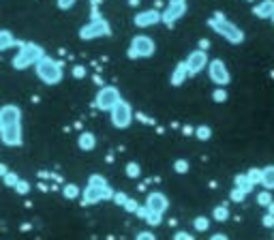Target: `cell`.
<instances>
[{
    "label": "cell",
    "mask_w": 274,
    "mask_h": 240,
    "mask_svg": "<svg viewBox=\"0 0 274 240\" xmlns=\"http://www.w3.org/2000/svg\"><path fill=\"white\" fill-rule=\"evenodd\" d=\"M212 219H214V221H219V223H225V221L229 219V208L225 206V204L214 206V208H212Z\"/></svg>",
    "instance_id": "cell-21"
},
{
    "label": "cell",
    "mask_w": 274,
    "mask_h": 240,
    "mask_svg": "<svg viewBox=\"0 0 274 240\" xmlns=\"http://www.w3.org/2000/svg\"><path fill=\"white\" fill-rule=\"evenodd\" d=\"M206 71H208V77H210V82L214 86H227L231 82V71L227 69L225 60H221V58H214L208 62Z\"/></svg>",
    "instance_id": "cell-11"
},
{
    "label": "cell",
    "mask_w": 274,
    "mask_h": 240,
    "mask_svg": "<svg viewBox=\"0 0 274 240\" xmlns=\"http://www.w3.org/2000/svg\"><path fill=\"white\" fill-rule=\"evenodd\" d=\"M259 185L263 189H268V191H274V163L261 167V180H259Z\"/></svg>",
    "instance_id": "cell-19"
},
{
    "label": "cell",
    "mask_w": 274,
    "mask_h": 240,
    "mask_svg": "<svg viewBox=\"0 0 274 240\" xmlns=\"http://www.w3.org/2000/svg\"><path fill=\"white\" fill-rule=\"evenodd\" d=\"M18 180H20V176L18 174H15V172H7L5 176H3V182H5V185L7 187H15V185H18Z\"/></svg>",
    "instance_id": "cell-33"
},
{
    "label": "cell",
    "mask_w": 274,
    "mask_h": 240,
    "mask_svg": "<svg viewBox=\"0 0 274 240\" xmlns=\"http://www.w3.org/2000/svg\"><path fill=\"white\" fill-rule=\"evenodd\" d=\"M82 199L84 204H99V202H105V199L114 197V189L109 187V182L105 180V176L101 174H90L88 176V182L86 187L82 189Z\"/></svg>",
    "instance_id": "cell-2"
},
{
    "label": "cell",
    "mask_w": 274,
    "mask_h": 240,
    "mask_svg": "<svg viewBox=\"0 0 274 240\" xmlns=\"http://www.w3.org/2000/svg\"><path fill=\"white\" fill-rule=\"evenodd\" d=\"M244 174L248 176V180H251L255 187L259 185V180H261V167H251V170H248V172H244Z\"/></svg>",
    "instance_id": "cell-29"
},
{
    "label": "cell",
    "mask_w": 274,
    "mask_h": 240,
    "mask_svg": "<svg viewBox=\"0 0 274 240\" xmlns=\"http://www.w3.org/2000/svg\"><path fill=\"white\" fill-rule=\"evenodd\" d=\"M13 191H15V193H20V195H28L30 193V182H26V180H18V185H15L13 187Z\"/></svg>",
    "instance_id": "cell-31"
},
{
    "label": "cell",
    "mask_w": 274,
    "mask_h": 240,
    "mask_svg": "<svg viewBox=\"0 0 274 240\" xmlns=\"http://www.w3.org/2000/svg\"><path fill=\"white\" fill-rule=\"evenodd\" d=\"M274 199V195H272V191H268V189H263V191H259V193H257V204L259 206H268L270 202Z\"/></svg>",
    "instance_id": "cell-26"
},
{
    "label": "cell",
    "mask_w": 274,
    "mask_h": 240,
    "mask_svg": "<svg viewBox=\"0 0 274 240\" xmlns=\"http://www.w3.org/2000/svg\"><path fill=\"white\" fill-rule=\"evenodd\" d=\"M109 120H111V125L116 127V129H128V127L133 125V118H135V114H133V105L128 101H118L114 107H111L109 111Z\"/></svg>",
    "instance_id": "cell-8"
},
{
    "label": "cell",
    "mask_w": 274,
    "mask_h": 240,
    "mask_svg": "<svg viewBox=\"0 0 274 240\" xmlns=\"http://www.w3.org/2000/svg\"><path fill=\"white\" fill-rule=\"evenodd\" d=\"M172 240H195V236H193L191 231H184V229H180V231H176Z\"/></svg>",
    "instance_id": "cell-36"
},
{
    "label": "cell",
    "mask_w": 274,
    "mask_h": 240,
    "mask_svg": "<svg viewBox=\"0 0 274 240\" xmlns=\"http://www.w3.org/2000/svg\"><path fill=\"white\" fill-rule=\"evenodd\" d=\"M193 227H195L197 231H208V227H210V219L208 217H195L193 219Z\"/></svg>",
    "instance_id": "cell-27"
},
{
    "label": "cell",
    "mask_w": 274,
    "mask_h": 240,
    "mask_svg": "<svg viewBox=\"0 0 274 240\" xmlns=\"http://www.w3.org/2000/svg\"><path fill=\"white\" fill-rule=\"evenodd\" d=\"M77 0H56V7H58L60 11H69V9H73Z\"/></svg>",
    "instance_id": "cell-35"
},
{
    "label": "cell",
    "mask_w": 274,
    "mask_h": 240,
    "mask_svg": "<svg viewBox=\"0 0 274 240\" xmlns=\"http://www.w3.org/2000/svg\"><path fill=\"white\" fill-rule=\"evenodd\" d=\"M135 240H157V234L152 229H142L135 234Z\"/></svg>",
    "instance_id": "cell-34"
},
{
    "label": "cell",
    "mask_w": 274,
    "mask_h": 240,
    "mask_svg": "<svg viewBox=\"0 0 274 240\" xmlns=\"http://www.w3.org/2000/svg\"><path fill=\"white\" fill-rule=\"evenodd\" d=\"M208 62H210V58H208V54L204 50H193L187 56V60H184L187 71H189V77H195L197 73H201V71H206Z\"/></svg>",
    "instance_id": "cell-12"
},
{
    "label": "cell",
    "mask_w": 274,
    "mask_h": 240,
    "mask_svg": "<svg viewBox=\"0 0 274 240\" xmlns=\"http://www.w3.org/2000/svg\"><path fill=\"white\" fill-rule=\"evenodd\" d=\"M261 223H263V225L265 227H274V214H263V219H261Z\"/></svg>",
    "instance_id": "cell-39"
},
{
    "label": "cell",
    "mask_w": 274,
    "mask_h": 240,
    "mask_svg": "<svg viewBox=\"0 0 274 240\" xmlns=\"http://www.w3.org/2000/svg\"><path fill=\"white\" fill-rule=\"evenodd\" d=\"M133 24H135L137 28H152V26H157V24H161V11H157V9H144L140 13H135Z\"/></svg>",
    "instance_id": "cell-14"
},
{
    "label": "cell",
    "mask_w": 274,
    "mask_h": 240,
    "mask_svg": "<svg viewBox=\"0 0 274 240\" xmlns=\"http://www.w3.org/2000/svg\"><path fill=\"white\" fill-rule=\"evenodd\" d=\"M253 15L257 20H270L274 15V0H259L253 7Z\"/></svg>",
    "instance_id": "cell-15"
},
{
    "label": "cell",
    "mask_w": 274,
    "mask_h": 240,
    "mask_svg": "<svg viewBox=\"0 0 274 240\" xmlns=\"http://www.w3.org/2000/svg\"><path fill=\"white\" fill-rule=\"evenodd\" d=\"M265 208H268V212H270V214H274V199H272V202H270L268 206H265Z\"/></svg>",
    "instance_id": "cell-43"
},
{
    "label": "cell",
    "mask_w": 274,
    "mask_h": 240,
    "mask_svg": "<svg viewBox=\"0 0 274 240\" xmlns=\"http://www.w3.org/2000/svg\"><path fill=\"white\" fill-rule=\"evenodd\" d=\"M148 223V225H152V227H157V225H161V221H163V217L161 214H157V212H152V210H148V214H146V219H144Z\"/></svg>",
    "instance_id": "cell-32"
},
{
    "label": "cell",
    "mask_w": 274,
    "mask_h": 240,
    "mask_svg": "<svg viewBox=\"0 0 274 240\" xmlns=\"http://www.w3.org/2000/svg\"><path fill=\"white\" fill-rule=\"evenodd\" d=\"M212 99H214L216 103H225V101H227V90H225V86L214 88V92H212Z\"/></svg>",
    "instance_id": "cell-30"
},
{
    "label": "cell",
    "mask_w": 274,
    "mask_h": 240,
    "mask_svg": "<svg viewBox=\"0 0 274 240\" xmlns=\"http://www.w3.org/2000/svg\"><path fill=\"white\" fill-rule=\"evenodd\" d=\"M208 26L210 30H214L216 37H221L223 41H227L231 45H242L244 43V30L238 26V24H233L231 20L223 18V15H212L210 20H208Z\"/></svg>",
    "instance_id": "cell-3"
},
{
    "label": "cell",
    "mask_w": 274,
    "mask_h": 240,
    "mask_svg": "<svg viewBox=\"0 0 274 240\" xmlns=\"http://www.w3.org/2000/svg\"><path fill=\"white\" fill-rule=\"evenodd\" d=\"M146 208L163 217V214L169 210V197L163 193V191H150L146 195Z\"/></svg>",
    "instance_id": "cell-13"
},
{
    "label": "cell",
    "mask_w": 274,
    "mask_h": 240,
    "mask_svg": "<svg viewBox=\"0 0 274 240\" xmlns=\"http://www.w3.org/2000/svg\"><path fill=\"white\" fill-rule=\"evenodd\" d=\"M35 73H37V79L43 82L45 86H56L62 82L64 77V71H62V65L58 60H54L52 56H41L35 65Z\"/></svg>",
    "instance_id": "cell-4"
},
{
    "label": "cell",
    "mask_w": 274,
    "mask_h": 240,
    "mask_svg": "<svg viewBox=\"0 0 274 240\" xmlns=\"http://www.w3.org/2000/svg\"><path fill=\"white\" fill-rule=\"evenodd\" d=\"M272 240H274V231H272Z\"/></svg>",
    "instance_id": "cell-45"
},
{
    "label": "cell",
    "mask_w": 274,
    "mask_h": 240,
    "mask_svg": "<svg viewBox=\"0 0 274 240\" xmlns=\"http://www.w3.org/2000/svg\"><path fill=\"white\" fill-rule=\"evenodd\" d=\"M195 138L199 140V142H208L212 138V129L208 125H199L197 129H195Z\"/></svg>",
    "instance_id": "cell-24"
},
{
    "label": "cell",
    "mask_w": 274,
    "mask_h": 240,
    "mask_svg": "<svg viewBox=\"0 0 274 240\" xmlns=\"http://www.w3.org/2000/svg\"><path fill=\"white\" fill-rule=\"evenodd\" d=\"M0 142L9 148H20L24 144L22 107L15 103H7L0 107Z\"/></svg>",
    "instance_id": "cell-1"
},
{
    "label": "cell",
    "mask_w": 274,
    "mask_h": 240,
    "mask_svg": "<svg viewBox=\"0 0 274 240\" xmlns=\"http://www.w3.org/2000/svg\"><path fill=\"white\" fill-rule=\"evenodd\" d=\"M118 101H122V92H120V88L111 86V84H105V86L99 88V92H96L94 107L99 111H109Z\"/></svg>",
    "instance_id": "cell-9"
},
{
    "label": "cell",
    "mask_w": 274,
    "mask_h": 240,
    "mask_svg": "<svg viewBox=\"0 0 274 240\" xmlns=\"http://www.w3.org/2000/svg\"><path fill=\"white\" fill-rule=\"evenodd\" d=\"M77 148L84 150V153H90L96 148V135L92 131H82L77 138Z\"/></svg>",
    "instance_id": "cell-17"
},
{
    "label": "cell",
    "mask_w": 274,
    "mask_h": 240,
    "mask_svg": "<svg viewBox=\"0 0 274 240\" xmlns=\"http://www.w3.org/2000/svg\"><path fill=\"white\" fill-rule=\"evenodd\" d=\"M189 79V71H187V65L184 62H178V65L174 67L172 71V77H169V84H172L174 88H180L184 82Z\"/></svg>",
    "instance_id": "cell-16"
},
{
    "label": "cell",
    "mask_w": 274,
    "mask_h": 240,
    "mask_svg": "<svg viewBox=\"0 0 274 240\" xmlns=\"http://www.w3.org/2000/svg\"><path fill=\"white\" fill-rule=\"evenodd\" d=\"M126 193H122V191H116V193H114V197H111V199H114V202L118 204V206H124V202H126Z\"/></svg>",
    "instance_id": "cell-38"
},
{
    "label": "cell",
    "mask_w": 274,
    "mask_h": 240,
    "mask_svg": "<svg viewBox=\"0 0 274 240\" xmlns=\"http://www.w3.org/2000/svg\"><path fill=\"white\" fill-rule=\"evenodd\" d=\"M73 77H79V79H82V77H86V69L84 67H73Z\"/></svg>",
    "instance_id": "cell-40"
},
{
    "label": "cell",
    "mask_w": 274,
    "mask_h": 240,
    "mask_svg": "<svg viewBox=\"0 0 274 240\" xmlns=\"http://www.w3.org/2000/svg\"><path fill=\"white\" fill-rule=\"evenodd\" d=\"M7 172H9V167H7L5 163H0V178H3V176H5Z\"/></svg>",
    "instance_id": "cell-42"
},
{
    "label": "cell",
    "mask_w": 274,
    "mask_h": 240,
    "mask_svg": "<svg viewBox=\"0 0 274 240\" xmlns=\"http://www.w3.org/2000/svg\"><path fill=\"white\" fill-rule=\"evenodd\" d=\"M233 187L242 189L246 195H248V193H251V191L255 189V185H253L251 180H248V176H246V174H236V178H233Z\"/></svg>",
    "instance_id": "cell-20"
},
{
    "label": "cell",
    "mask_w": 274,
    "mask_h": 240,
    "mask_svg": "<svg viewBox=\"0 0 274 240\" xmlns=\"http://www.w3.org/2000/svg\"><path fill=\"white\" fill-rule=\"evenodd\" d=\"M124 172H126L128 178L135 180V178H140V176H142V165L137 163V161H128L126 167H124Z\"/></svg>",
    "instance_id": "cell-22"
},
{
    "label": "cell",
    "mask_w": 274,
    "mask_h": 240,
    "mask_svg": "<svg viewBox=\"0 0 274 240\" xmlns=\"http://www.w3.org/2000/svg\"><path fill=\"white\" fill-rule=\"evenodd\" d=\"M208 240H229V238H227V234H223V231H216V234H212Z\"/></svg>",
    "instance_id": "cell-41"
},
{
    "label": "cell",
    "mask_w": 274,
    "mask_h": 240,
    "mask_svg": "<svg viewBox=\"0 0 274 240\" xmlns=\"http://www.w3.org/2000/svg\"><path fill=\"white\" fill-rule=\"evenodd\" d=\"M137 206H140V204H137V202H135V199H133V197H126V202H124V206H122V208H124V210H126V212H133V214H135V210H137Z\"/></svg>",
    "instance_id": "cell-37"
},
{
    "label": "cell",
    "mask_w": 274,
    "mask_h": 240,
    "mask_svg": "<svg viewBox=\"0 0 274 240\" xmlns=\"http://www.w3.org/2000/svg\"><path fill=\"white\" fill-rule=\"evenodd\" d=\"M270 20H272V24H274V15H272V18H270Z\"/></svg>",
    "instance_id": "cell-44"
},
{
    "label": "cell",
    "mask_w": 274,
    "mask_h": 240,
    "mask_svg": "<svg viewBox=\"0 0 274 240\" xmlns=\"http://www.w3.org/2000/svg\"><path fill=\"white\" fill-rule=\"evenodd\" d=\"M229 199L231 202H236V204H242L244 199H246V193L242 189H238V187H233L231 191H229Z\"/></svg>",
    "instance_id": "cell-28"
},
{
    "label": "cell",
    "mask_w": 274,
    "mask_h": 240,
    "mask_svg": "<svg viewBox=\"0 0 274 240\" xmlns=\"http://www.w3.org/2000/svg\"><path fill=\"white\" fill-rule=\"evenodd\" d=\"M109 35H111V26L101 15H96V18L92 15V20L79 28V39H82V41H92V39H103Z\"/></svg>",
    "instance_id": "cell-7"
},
{
    "label": "cell",
    "mask_w": 274,
    "mask_h": 240,
    "mask_svg": "<svg viewBox=\"0 0 274 240\" xmlns=\"http://www.w3.org/2000/svg\"><path fill=\"white\" fill-rule=\"evenodd\" d=\"M15 45H20V41L15 39V35L11 33V30H7V28H0V52L11 50V47H15Z\"/></svg>",
    "instance_id": "cell-18"
},
{
    "label": "cell",
    "mask_w": 274,
    "mask_h": 240,
    "mask_svg": "<svg viewBox=\"0 0 274 240\" xmlns=\"http://www.w3.org/2000/svg\"><path fill=\"white\" fill-rule=\"evenodd\" d=\"M191 170V163L187 161V159H176L174 161V172L176 174H189Z\"/></svg>",
    "instance_id": "cell-25"
},
{
    "label": "cell",
    "mask_w": 274,
    "mask_h": 240,
    "mask_svg": "<svg viewBox=\"0 0 274 240\" xmlns=\"http://www.w3.org/2000/svg\"><path fill=\"white\" fill-rule=\"evenodd\" d=\"M18 47H20V50H18V54H15L13 60H11V65H13L15 71H26L30 67H35L37 60L41 58V56H45V50L39 43L28 41V43H20Z\"/></svg>",
    "instance_id": "cell-5"
},
{
    "label": "cell",
    "mask_w": 274,
    "mask_h": 240,
    "mask_svg": "<svg viewBox=\"0 0 274 240\" xmlns=\"http://www.w3.org/2000/svg\"><path fill=\"white\" fill-rule=\"evenodd\" d=\"M82 193V189H79L77 185H73V182H67L62 189V195L67 197V199H77V195Z\"/></svg>",
    "instance_id": "cell-23"
},
{
    "label": "cell",
    "mask_w": 274,
    "mask_h": 240,
    "mask_svg": "<svg viewBox=\"0 0 274 240\" xmlns=\"http://www.w3.org/2000/svg\"><path fill=\"white\" fill-rule=\"evenodd\" d=\"M187 11H189V0H169L165 11L161 13V22L165 26H174L176 22H180L187 15Z\"/></svg>",
    "instance_id": "cell-10"
},
{
    "label": "cell",
    "mask_w": 274,
    "mask_h": 240,
    "mask_svg": "<svg viewBox=\"0 0 274 240\" xmlns=\"http://www.w3.org/2000/svg\"><path fill=\"white\" fill-rule=\"evenodd\" d=\"M155 54H157L155 39L148 35H135L131 39L128 50H126V58L128 60H144V58H152Z\"/></svg>",
    "instance_id": "cell-6"
}]
</instances>
